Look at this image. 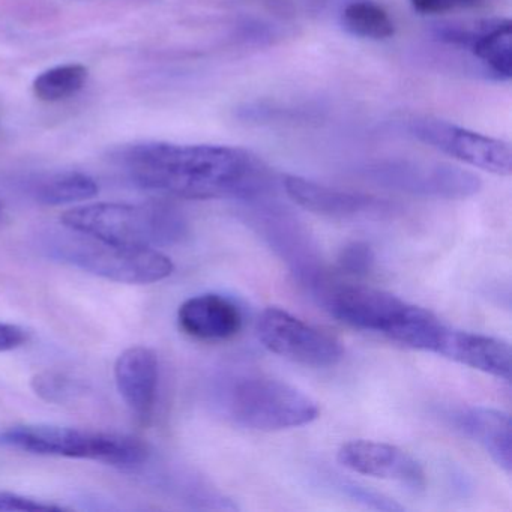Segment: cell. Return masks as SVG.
<instances>
[{"label": "cell", "mask_w": 512, "mask_h": 512, "mask_svg": "<svg viewBox=\"0 0 512 512\" xmlns=\"http://www.w3.org/2000/svg\"><path fill=\"white\" fill-rule=\"evenodd\" d=\"M341 25L353 37L386 40L394 35L389 14L373 0H350L341 11Z\"/></svg>", "instance_id": "d6986e66"}, {"label": "cell", "mask_w": 512, "mask_h": 512, "mask_svg": "<svg viewBox=\"0 0 512 512\" xmlns=\"http://www.w3.org/2000/svg\"><path fill=\"white\" fill-rule=\"evenodd\" d=\"M283 185L293 202L329 220L386 221L400 212V208L388 200L326 187L301 176H286Z\"/></svg>", "instance_id": "30bf717a"}, {"label": "cell", "mask_w": 512, "mask_h": 512, "mask_svg": "<svg viewBox=\"0 0 512 512\" xmlns=\"http://www.w3.org/2000/svg\"><path fill=\"white\" fill-rule=\"evenodd\" d=\"M340 488H343L347 496L364 503L365 506H370V508L379 509V511H403V506L398 505L385 494L377 493V491L362 487L355 482H341Z\"/></svg>", "instance_id": "cb8c5ba5"}, {"label": "cell", "mask_w": 512, "mask_h": 512, "mask_svg": "<svg viewBox=\"0 0 512 512\" xmlns=\"http://www.w3.org/2000/svg\"><path fill=\"white\" fill-rule=\"evenodd\" d=\"M89 70L85 65L67 64L50 68L35 79L34 92L46 103H58L85 88Z\"/></svg>", "instance_id": "ffe728a7"}, {"label": "cell", "mask_w": 512, "mask_h": 512, "mask_svg": "<svg viewBox=\"0 0 512 512\" xmlns=\"http://www.w3.org/2000/svg\"><path fill=\"white\" fill-rule=\"evenodd\" d=\"M337 458L341 466L350 472L395 481L412 491H422L427 485L421 463L403 449L389 443L352 440L341 446Z\"/></svg>", "instance_id": "7c38bea8"}, {"label": "cell", "mask_w": 512, "mask_h": 512, "mask_svg": "<svg viewBox=\"0 0 512 512\" xmlns=\"http://www.w3.org/2000/svg\"><path fill=\"white\" fill-rule=\"evenodd\" d=\"M436 355L466 365L496 379L511 382L512 352L508 341L446 325Z\"/></svg>", "instance_id": "9a60e30c"}, {"label": "cell", "mask_w": 512, "mask_h": 512, "mask_svg": "<svg viewBox=\"0 0 512 512\" xmlns=\"http://www.w3.org/2000/svg\"><path fill=\"white\" fill-rule=\"evenodd\" d=\"M361 175L380 187L431 199H469L482 188L481 179L475 173L430 161H374L362 167Z\"/></svg>", "instance_id": "52a82bcc"}, {"label": "cell", "mask_w": 512, "mask_h": 512, "mask_svg": "<svg viewBox=\"0 0 512 512\" xmlns=\"http://www.w3.org/2000/svg\"><path fill=\"white\" fill-rule=\"evenodd\" d=\"M65 506L56 505V503L46 502V500L35 499V497L23 496V494L11 493V491L0 490V511H65Z\"/></svg>", "instance_id": "603a6c76"}, {"label": "cell", "mask_w": 512, "mask_h": 512, "mask_svg": "<svg viewBox=\"0 0 512 512\" xmlns=\"http://www.w3.org/2000/svg\"><path fill=\"white\" fill-rule=\"evenodd\" d=\"M260 199L250 200L256 212L254 221L271 247L289 263L296 278L308 289H313L328 275L310 235L289 211L260 203Z\"/></svg>", "instance_id": "8fae6325"}, {"label": "cell", "mask_w": 512, "mask_h": 512, "mask_svg": "<svg viewBox=\"0 0 512 512\" xmlns=\"http://www.w3.org/2000/svg\"><path fill=\"white\" fill-rule=\"evenodd\" d=\"M29 332L19 325L0 322V352H10L28 343Z\"/></svg>", "instance_id": "484cf974"}, {"label": "cell", "mask_w": 512, "mask_h": 512, "mask_svg": "<svg viewBox=\"0 0 512 512\" xmlns=\"http://www.w3.org/2000/svg\"><path fill=\"white\" fill-rule=\"evenodd\" d=\"M160 367L154 350L128 347L115 362V382L122 400L140 424H148L157 404Z\"/></svg>", "instance_id": "5bb4252c"}, {"label": "cell", "mask_w": 512, "mask_h": 512, "mask_svg": "<svg viewBox=\"0 0 512 512\" xmlns=\"http://www.w3.org/2000/svg\"><path fill=\"white\" fill-rule=\"evenodd\" d=\"M32 191L37 202L47 206H61L94 199L100 187L86 173L61 172L41 179Z\"/></svg>", "instance_id": "ac0fdd59"}, {"label": "cell", "mask_w": 512, "mask_h": 512, "mask_svg": "<svg viewBox=\"0 0 512 512\" xmlns=\"http://www.w3.org/2000/svg\"><path fill=\"white\" fill-rule=\"evenodd\" d=\"M406 128L413 139L461 163L497 176L511 175V148L502 140L433 118L412 119Z\"/></svg>", "instance_id": "9c48e42d"}, {"label": "cell", "mask_w": 512, "mask_h": 512, "mask_svg": "<svg viewBox=\"0 0 512 512\" xmlns=\"http://www.w3.org/2000/svg\"><path fill=\"white\" fill-rule=\"evenodd\" d=\"M115 161L137 187L181 199L248 202L271 190L265 166L232 146L134 143L116 152Z\"/></svg>", "instance_id": "6da1fadb"}, {"label": "cell", "mask_w": 512, "mask_h": 512, "mask_svg": "<svg viewBox=\"0 0 512 512\" xmlns=\"http://www.w3.org/2000/svg\"><path fill=\"white\" fill-rule=\"evenodd\" d=\"M0 208H2V203H0Z\"/></svg>", "instance_id": "4316f807"}, {"label": "cell", "mask_w": 512, "mask_h": 512, "mask_svg": "<svg viewBox=\"0 0 512 512\" xmlns=\"http://www.w3.org/2000/svg\"><path fill=\"white\" fill-rule=\"evenodd\" d=\"M436 37L449 46L466 47L473 58L500 80L512 76V26L506 19L485 20L473 26L443 25Z\"/></svg>", "instance_id": "4fadbf2b"}, {"label": "cell", "mask_w": 512, "mask_h": 512, "mask_svg": "<svg viewBox=\"0 0 512 512\" xmlns=\"http://www.w3.org/2000/svg\"><path fill=\"white\" fill-rule=\"evenodd\" d=\"M31 385L35 394L49 403L56 404L67 403L82 392L80 383L61 371H41L32 377Z\"/></svg>", "instance_id": "44dd1931"}, {"label": "cell", "mask_w": 512, "mask_h": 512, "mask_svg": "<svg viewBox=\"0 0 512 512\" xmlns=\"http://www.w3.org/2000/svg\"><path fill=\"white\" fill-rule=\"evenodd\" d=\"M178 323L188 337L200 341H226L236 337L244 316L235 302L217 293L187 299L178 310Z\"/></svg>", "instance_id": "2e32d148"}, {"label": "cell", "mask_w": 512, "mask_h": 512, "mask_svg": "<svg viewBox=\"0 0 512 512\" xmlns=\"http://www.w3.org/2000/svg\"><path fill=\"white\" fill-rule=\"evenodd\" d=\"M0 446L47 457L97 461L136 469L148 461L145 442L130 434L53 424H23L0 431Z\"/></svg>", "instance_id": "5b68a950"}, {"label": "cell", "mask_w": 512, "mask_h": 512, "mask_svg": "<svg viewBox=\"0 0 512 512\" xmlns=\"http://www.w3.org/2000/svg\"><path fill=\"white\" fill-rule=\"evenodd\" d=\"M311 292L340 322L382 334L412 349L434 353L445 328V323L431 311L373 287L331 283L328 277Z\"/></svg>", "instance_id": "7a4b0ae2"}, {"label": "cell", "mask_w": 512, "mask_h": 512, "mask_svg": "<svg viewBox=\"0 0 512 512\" xmlns=\"http://www.w3.org/2000/svg\"><path fill=\"white\" fill-rule=\"evenodd\" d=\"M452 424L478 443L491 460L509 475L512 469V425L508 413L491 407L473 406L455 410Z\"/></svg>", "instance_id": "e0dca14e"}, {"label": "cell", "mask_w": 512, "mask_h": 512, "mask_svg": "<svg viewBox=\"0 0 512 512\" xmlns=\"http://www.w3.org/2000/svg\"><path fill=\"white\" fill-rule=\"evenodd\" d=\"M410 4L421 14H445L481 7L484 0H410Z\"/></svg>", "instance_id": "d4e9b609"}, {"label": "cell", "mask_w": 512, "mask_h": 512, "mask_svg": "<svg viewBox=\"0 0 512 512\" xmlns=\"http://www.w3.org/2000/svg\"><path fill=\"white\" fill-rule=\"evenodd\" d=\"M260 343L275 355L307 367H334L343 359L341 341L289 311L269 307L257 320Z\"/></svg>", "instance_id": "ba28073f"}, {"label": "cell", "mask_w": 512, "mask_h": 512, "mask_svg": "<svg viewBox=\"0 0 512 512\" xmlns=\"http://www.w3.org/2000/svg\"><path fill=\"white\" fill-rule=\"evenodd\" d=\"M217 406L242 428L281 431L316 421L320 407L310 395L262 373L230 374L217 388Z\"/></svg>", "instance_id": "3957f363"}, {"label": "cell", "mask_w": 512, "mask_h": 512, "mask_svg": "<svg viewBox=\"0 0 512 512\" xmlns=\"http://www.w3.org/2000/svg\"><path fill=\"white\" fill-rule=\"evenodd\" d=\"M376 254L365 242L355 241L347 244L338 256V265L347 274L368 275L373 271Z\"/></svg>", "instance_id": "7402d4cb"}, {"label": "cell", "mask_w": 512, "mask_h": 512, "mask_svg": "<svg viewBox=\"0 0 512 512\" xmlns=\"http://www.w3.org/2000/svg\"><path fill=\"white\" fill-rule=\"evenodd\" d=\"M61 221L65 229L101 241L157 250L179 244L188 233L184 215L166 203H91L68 209Z\"/></svg>", "instance_id": "277c9868"}, {"label": "cell", "mask_w": 512, "mask_h": 512, "mask_svg": "<svg viewBox=\"0 0 512 512\" xmlns=\"http://www.w3.org/2000/svg\"><path fill=\"white\" fill-rule=\"evenodd\" d=\"M50 253L74 268L115 283H158L175 271L172 259L157 248L113 244L68 229L50 242Z\"/></svg>", "instance_id": "8992f818"}]
</instances>
